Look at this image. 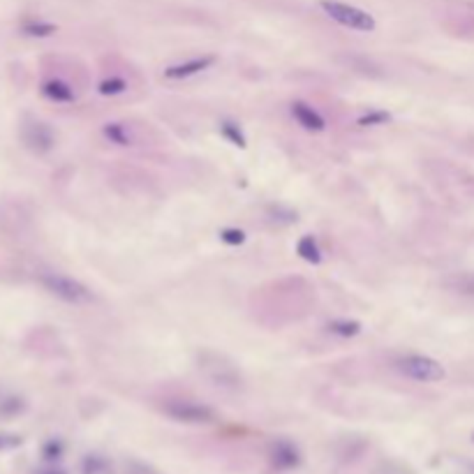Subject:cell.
Instances as JSON below:
<instances>
[{
  "mask_svg": "<svg viewBox=\"0 0 474 474\" xmlns=\"http://www.w3.org/2000/svg\"><path fill=\"white\" fill-rule=\"evenodd\" d=\"M40 285L47 289L51 296L60 298V301L65 303H74V305H81V303H89L93 294L91 289L86 287L84 283H79V280L69 278L65 273H56V271H42L38 276Z\"/></svg>",
  "mask_w": 474,
  "mask_h": 474,
  "instance_id": "6da1fadb",
  "label": "cell"
},
{
  "mask_svg": "<svg viewBox=\"0 0 474 474\" xmlns=\"http://www.w3.org/2000/svg\"><path fill=\"white\" fill-rule=\"evenodd\" d=\"M320 7L324 10V14L331 16L333 21L345 26L349 30L373 33L377 28L373 14H368L366 10H361V7H356V5L342 3V0H320Z\"/></svg>",
  "mask_w": 474,
  "mask_h": 474,
  "instance_id": "7a4b0ae2",
  "label": "cell"
},
{
  "mask_svg": "<svg viewBox=\"0 0 474 474\" xmlns=\"http://www.w3.org/2000/svg\"><path fill=\"white\" fill-rule=\"evenodd\" d=\"M396 371L400 375H405L407 380L412 382H424V384H430V382H440L444 380V366L440 361H435L433 356H426V354H405L400 356L396 363Z\"/></svg>",
  "mask_w": 474,
  "mask_h": 474,
  "instance_id": "3957f363",
  "label": "cell"
},
{
  "mask_svg": "<svg viewBox=\"0 0 474 474\" xmlns=\"http://www.w3.org/2000/svg\"><path fill=\"white\" fill-rule=\"evenodd\" d=\"M162 412L169 419L179 421V424H190V426H206L218 419L213 407L197 400H167L162 405Z\"/></svg>",
  "mask_w": 474,
  "mask_h": 474,
  "instance_id": "277c9868",
  "label": "cell"
},
{
  "mask_svg": "<svg viewBox=\"0 0 474 474\" xmlns=\"http://www.w3.org/2000/svg\"><path fill=\"white\" fill-rule=\"evenodd\" d=\"M269 458H271V465L278 470H294L301 465V453H298L296 444L289 440H276L271 444Z\"/></svg>",
  "mask_w": 474,
  "mask_h": 474,
  "instance_id": "5b68a950",
  "label": "cell"
},
{
  "mask_svg": "<svg viewBox=\"0 0 474 474\" xmlns=\"http://www.w3.org/2000/svg\"><path fill=\"white\" fill-rule=\"evenodd\" d=\"M292 116L296 118V123L305 130H310V132H322V130H327V120H324V116L317 111L312 109L308 102H301L296 100L292 102Z\"/></svg>",
  "mask_w": 474,
  "mask_h": 474,
  "instance_id": "8992f818",
  "label": "cell"
},
{
  "mask_svg": "<svg viewBox=\"0 0 474 474\" xmlns=\"http://www.w3.org/2000/svg\"><path fill=\"white\" fill-rule=\"evenodd\" d=\"M213 65H215V56H197V58L186 60V63L167 67L164 79H188V77H195L199 72H204V69L213 67Z\"/></svg>",
  "mask_w": 474,
  "mask_h": 474,
  "instance_id": "52a82bcc",
  "label": "cell"
},
{
  "mask_svg": "<svg viewBox=\"0 0 474 474\" xmlns=\"http://www.w3.org/2000/svg\"><path fill=\"white\" fill-rule=\"evenodd\" d=\"M210 359H213V363H206L204 361V366H201V368H204V371H208V375L213 377V382L218 386H239L241 384V377H239V373H236L234 366L222 363V356L210 354Z\"/></svg>",
  "mask_w": 474,
  "mask_h": 474,
  "instance_id": "ba28073f",
  "label": "cell"
},
{
  "mask_svg": "<svg viewBox=\"0 0 474 474\" xmlns=\"http://www.w3.org/2000/svg\"><path fill=\"white\" fill-rule=\"evenodd\" d=\"M26 144H28L33 151L47 153L54 146V132L45 125V123H30L28 130H26Z\"/></svg>",
  "mask_w": 474,
  "mask_h": 474,
  "instance_id": "9c48e42d",
  "label": "cell"
},
{
  "mask_svg": "<svg viewBox=\"0 0 474 474\" xmlns=\"http://www.w3.org/2000/svg\"><path fill=\"white\" fill-rule=\"evenodd\" d=\"M342 65L347 69H352V72L361 74V77H371V79H380L382 77V67L371 60L368 56H361V54H347V56H340L338 58Z\"/></svg>",
  "mask_w": 474,
  "mask_h": 474,
  "instance_id": "30bf717a",
  "label": "cell"
},
{
  "mask_svg": "<svg viewBox=\"0 0 474 474\" xmlns=\"http://www.w3.org/2000/svg\"><path fill=\"white\" fill-rule=\"evenodd\" d=\"M42 93L47 95L49 100H54V102H74V91H72V86L69 84H65V81H60V79H49V81H45L42 84Z\"/></svg>",
  "mask_w": 474,
  "mask_h": 474,
  "instance_id": "8fae6325",
  "label": "cell"
},
{
  "mask_svg": "<svg viewBox=\"0 0 474 474\" xmlns=\"http://www.w3.org/2000/svg\"><path fill=\"white\" fill-rule=\"evenodd\" d=\"M444 287L456 294L474 296V273H453L449 278H444Z\"/></svg>",
  "mask_w": 474,
  "mask_h": 474,
  "instance_id": "7c38bea8",
  "label": "cell"
},
{
  "mask_svg": "<svg viewBox=\"0 0 474 474\" xmlns=\"http://www.w3.org/2000/svg\"><path fill=\"white\" fill-rule=\"evenodd\" d=\"M296 254L301 259L310 261V264H320L322 261V250L315 236H303V239L296 243Z\"/></svg>",
  "mask_w": 474,
  "mask_h": 474,
  "instance_id": "4fadbf2b",
  "label": "cell"
},
{
  "mask_svg": "<svg viewBox=\"0 0 474 474\" xmlns=\"http://www.w3.org/2000/svg\"><path fill=\"white\" fill-rule=\"evenodd\" d=\"M81 474H113V465L100 453H89L81 461Z\"/></svg>",
  "mask_w": 474,
  "mask_h": 474,
  "instance_id": "5bb4252c",
  "label": "cell"
},
{
  "mask_svg": "<svg viewBox=\"0 0 474 474\" xmlns=\"http://www.w3.org/2000/svg\"><path fill=\"white\" fill-rule=\"evenodd\" d=\"M329 333H333V336H340V338H354L361 333V324H359L356 320H331L327 324Z\"/></svg>",
  "mask_w": 474,
  "mask_h": 474,
  "instance_id": "9a60e30c",
  "label": "cell"
},
{
  "mask_svg": "<svg viewBox=\"0 0 474 474\" xmlns=\"http://www.w3.org/2000/svg\"><path fill=\"white\" fill-rule=\"evenodd\" d=\"M104 137L109 139L111 144L116 146H132V137H130L128 128L120 125V123H107V125L102 128Z\"/></svg>",
  "mask_w": 474,
  "mask_h": 474,
  "instance_id": "2e32d148",
  "label": "cell"
},
{
  "mask_svg": "<svg viewBox=\"0 0 474 474\" xmlns=\"http://www.w3.org/2000/svg\"><path fill=\"white\" fill-rule=\"evenodd\" d=\"M220 132H222L225 139H230L234 146H239V148L248 146V139H245V135L241 132V128L236 125V123H232V120H222L220 123Z\"/></svg>",
  "mask_w": 474,
  "mask_h": 474,
  "instance_id": "e0dca14e",
  "label": "cell"
},
{
  "mask_svg": "<svg viewBox=\"0 0 474 474\" xmlns=\"http://www.w3.org/2000/svg\"><path fill=\"white\" fill-rule=\"evenodd\" d=\"M389 120H391L389 111L375 109V111H368L366 116L359 118V125H361V128H375V125H384V123H389Z\"/></svg>",
  "mask_w": 474,
  "mask_h": 474,
  "instance_id": "ac0fdd59",
  "label": "cell"
},
{
  "mask_svg": "<svg viewBox=\"0 0 474 474\" xmlns=\"http://www.w3.org/2000/svg\"><path fill=\"white\" fill-rule=\"evenodd\" d=\"M125 89H128V84H125V79H120V77H109L100 84L102 95H120V93H125Z\"/></svg>",
  "mask_w": 474,
  "mask_h": 474,
  "instance_id": "d6986e66",
  "label": "cell"
},
{
  "mask_svg": "<svg viewBox=\"0 0 474 474\" xmlns=\"http://www.w3.org/2000/svg\"><path fill=\"white\" fill-rule=\"evenodd\" d=\"M373 474H414L407 465H402L398 461H382L380 465L375 468Z\"/></svg>",
  "mask_w": 474,
  "mask_h": 474,
  "instance_id": "ffe728a7",
  "label": "cell"
},
{
  "mask_svg": "<svg viewBox=\"0 0 474 474\" xmlns=\"http://www.w3.org/2000/svg\"><path fill=\"white\" fill-rule=\"evenodd\" d=\"M23 30L28 35H35V38H47V35H51L56 30V26L45 23V21H28L23 26Z\"/></svg>",
  "mask_w": 474,
  "mask_h": 474,
  "instance_id": "44dd1931",
  "label": "cell"
},
{
  "mask_svg": "<svg viewBox=\"0 0 474 474\" xmlns=\"http://www.w3.org/2000/svg\"><path fill=\"white\" fill-rule=\"evenodd\" d=\"M220 241H225L227 245H241L245 243V234L241 230H234V227H227L220 232Z\"/></svg>",
  "mask_w": 474,
  "mask_h": 474,
  "instance_id": "7402d4cb",
  "label": "cell"
},
{
  "mask_svg": "<svg viewBox=\"0 0 474 474\" xmlns=\"http://www.w3.org/2000/svg\"><path fill=\"white\" fill-rule=\"evenodd\" d=\"M125 474H160L155 468H151V465L146 463H139V461H130L125 465Z\"/></svg>",
  "mask_w": 474,
  "mask_h": 474,
  "instance_id": "603a6c76",
  "label": "cell"
},
{
  "mask_svg": "<svg viewBox=\"0 0 474 474\" xmlns=\"http://www.w3.org/2000/svg\"><path fill=\"white\" fill-rule=\"evenodd\" d=\"M42 453H45V458H47V461H56V458H60V456H63V442H58V440L47 442V444H45V449H42Z\"/></svg>",
  "mask_w": 474,
  "mask_h": 474,
  "instance_id": "cb8c5ba5",
  "label": "cell"
},
{
  "mask_svg": "<svg viewBox=\"0 0 474 474\" xmlns=\"http://www.w3.org/2000/svg\"><path fill=\"white\" fill-rule=\"evenodd\" d=\"M40 474H67V472H63V470H58V468H47L45 472H40Z\"/></svg>",
  "mask_w": 474,
  "mask_h": 474,
  "instance_id": "d4e9b609",
  "label": "cell"
}]
</instances>
